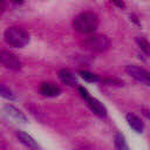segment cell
<instances>
[{"instance_id": "10", "label": "cell", "mask_w": 150, "mask_h": 150, "mask_svg": "<svg viewBox=\"0 0 150 150\" xmlns=\"http://www.w3.org/2000/svg\"><path fill=\"white\" fill-rule=\"evenodd\" d=\"M59 79L67 86L69 87H77L79 86V81L77 77L74 75V73H71L69 69H61L59 71Z\"/></svg>"}, {"instance_id": "4", "label": "cell", "mask_w": 150, "mask_h": 150, "mask_svg": "<svg viewBox=\"0 0 150 150\" xmlns=\"http://www.w3.org/2000/svg\"><path fill=\"white\" fill-rule=\"evenodd\" d=\"M125 73L144 86L150 84V74L144 68H141V67L135 66V64H129L125 67Z\"/></svg>"}, {"instance_id": "1", "label": "cell", "mask_w": 150, "mask_h": 150, "mask_svg": "<svg viewBox=\"0 0 150 150\" xmlns=\"http://www.w3.org/2000/svg\"><path fill=\"white\" fill-rule=\"evenodd\" d=\"M98 16L93 12H82L75 16L73 26L76 32L81 34H90L96 30L98 26Z\"/></svg>"}, {"instance_id": "9", "label": "cell", "mask_w": 150, "mask_h": 150, "mask_svg": "<svg viewBox=\"0 0 150 150\" xmlns=\"http://www.w3.org/2000/svg\"><path fill=\"white\" fill-rule=\"evenodd\" d=\"M4 111H5L9 117H12L13 120H15V121H18V122H21V123H26V122H27L26 115H25L21 110H19L18 108H15V107L12 105V104H5V105H4Z\"/></svg>"}, {"instance_id": "19", "label": "cell", "mask_w": 150, "mask_h": 150, "mask_svg": "<svg viewBox=\"0 0 150 150\" xmlns=\"http://www.w3.org/2000/svg\"><path fill=\"white\" fill-rule=\"evenodd\" d=\"M14 4H16V5H21V4H23L25 2V0H12Z\"/></svg>"}, {"instance_id": "13", "label": "cell", "mask_w": 150, "mask_h": 150, "mask_svg": "<svg viewBox=\"0 0 150 150\" xmlns=\"http://www.w3.org/2000/svg\"><path fill=\"white\" fill-rule=\"evenodd\" d=\"M0 96H2L6 100H9V101H15L16 100L15 93L12 89H9L8 87L4 86V84H0Z\"/></svg>"}, {"instance_id": "12", "label": "cell", "mask_w": 150, "mask_h": 150, "mask_svg": "<svg viewBox=\"0 0 150 150\" xmlns=\"http://www.w3.org/2000/svg\"><path fill=\"white\" fill-rule=\"evenodd\" d=\"M114 143H115V148L116 150H130L124 136L121 134V132H117L115 135V138H114Z\"/></svg>"}, {"instance_id": "2", "label": "cell", "mask_w": 150, "mask_h": 150, "mask_svg": "<svg viewBox=\"0 0 150 150\" xmlns=\"http://www.w3.org/2000/svg\"><path fill=\"white\" fill-rule=\"evenodd\" d=\"M5 40L12 47L22 48L29 42V35L19 27H9L5 30Z\"/></svg>"}, {"instance_id": "14", "label": "cell", "mask_w": 150, "mask_h": 150, "mask_svg": "<svg viewBox=\"0 0 150 150\" xmlns=\"http://www.w3.org/2000/svg\"><path fill=\"white\" fill-rule=\"evenodd\" d=\"M79 74H80L81 77H82L84 81H87V82L94 83V82H98V81H100V77H98L96 74L90 73V71H88V70H80Z\"/></svg>"}, {"instance_id": "3", "label": "cell", "mask_w": 150, "mask_h": 150, "mask_svg": "<svg viewBox=\"0 0 150 150\" xmlns=\"http://www.w3.org/2000/svg\"><path fill=\"white\" fill-rule=\"evenodd\" d=\"M81 47L83 49H87L94 53H102V52H105L110 47V40L105 35L96 34V35H91L84 39L81 42Z\"/></svg>"}, {"instance_id": "8", "label": "cell", "mask_w": 150, "mask_h": 150, "mask_svg": "<svg viewBox=\"0 0 150 150\" xmlns=\"http://www.w3.org/2000/svg\"><path fill=\"white\" fill-rule=\"evenodd\" d=\"M39 90H40V93L43 96H47V97H56V96H59L61 94L60 87H57L56 84L50 83V82H43V83H41Z\"/></svg>"}, {"instance_id": "6", "label": "cell", "mask_w": 150, "mask_h": 150, "mask_svg": "<svg viewBox=\"0 0 150 150\" xmlns=\"http://www.w3.org/2000/svg\"><path fill=\"white\" fill-rule=\"evenodd\" d=\"M87 103H88V107L90 108V110L95 114V115H97V116H100V117H105L107 116V108L104 107V104L101 102V101H98L97 98H95V97H88L87 100Z\"/></svg>"}, {"instance_id": "16", "label": "cell", "mask_w": 150, "mask_h": 150, "mask_svg": "<svg viewBox=\"0 0 150 150\" xmlns=\"http://www.w3.org/2000/svg\"><path fill=\"white\" fill-rule=\"evenodd\" d=\"M79 91H80V94H81V96L84 98V100H87L88 97H90V95H89V93H88V90L84 88V87H79Z\"/></svg>"}, {"instance_id": "17", "label": "cell", "mask_w": 150, "mask_h": 150, "mask_svg": "<svg viewBox=\"0 0 150 150\" xmlns=\"http://www.w3.org/2000/svg\"><path fill=\"white\" fill-rule=\"evenodd\" d=\"M117 7H120V8H124L125 7V5H124V2H123V0H111Z\"/></svg>"}, {"instance_id": "7", "label": "cell", "mask_w": 150, "mask_h": 150, "mask_svg": "<svg viewBox=\"0 0 150 150\" xmlns=\"http://www.w3.org/2000/svg\"><path fill=\"white\" fill-rule=\"evenodd\" d=\"M15 135H16L18 139H19L23 145H26L27 148H29V149H32V150H40V146H39L38 142H36L30 135H28L27 132H25V131H22V130H18V131L15 132Z\"/></svg>"}, {"instance_id": "11", "label": "cell", "mask_w": 150, "mask_h": 150, "mask_svg": "<svg viewBox=\"0 0 150 150\" xmlns=\"http://www.w3.org/2000/svg\"><path fill=\"white\" fill-rule=\"evenodd\" d=\"M125 120H127L129 127H130L132 130H135V131L138 132V134L143 132V130H144V124H143V122H142L136 115H134V114H127V115H125Z\"/></svg>"}, {"instance_id": "5", "label": "cell", "mask_w": 150, "mask_h": 150, "mask_svg": "<svg viewBox=\"0 0 150 150\" xmlns=\"http://www.w3.org/2000/svg\"><path fill=\"white\" fill-rule=\"evenodd\" d=\"M0 63L12 70H19V69H21V66H22L21 61L16 57V55L8 50L0 52Z\"/></svg>"}, {"instance_id": "15", "label": "cell", "mask_w": 150, "mask_h": 150, "mask_svg": "<svg viewBox=\"0 0 150 150\" xmlns=\"http://www.w3.org/2000/svg\"><path fill=\"white\" fill-rule=\"evenodd\" d=\"M136 41H137L138 46L141 47V49L148 55L149 54V42H148V40L145 38H137Z\"/></svg>"}, {"instance_id": "18", "label": "cell", "mask_w": 150, "mask_h": 150, "mask_svg": "<svg viewBox=\"0 0 150 150\" xmlns=\"http://www.w3.org/2000/svg\"><path fill=\"white\" fill-rule=\"evenodd\" d=\"M5 8H6V2H5V0H0V13H2V12L5 11Z\"/></svg>"}]
</instances>
